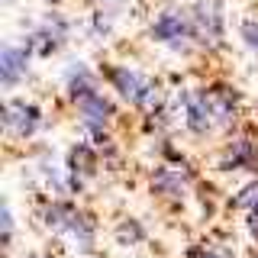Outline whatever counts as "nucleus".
<instances>
[{
    "label": "nucleus",
    "instance_id": "11",
    "mask_svg": "<svg viewBox=\"0 0 258 258\" xmlns=\"http://www.w3.org/2000/svg\"><path fill=\"white\" fill-rule=\"evenodd\" d=\"M10 236H13V220H10V210L4 207V239L10 242Z\"/></svg>",
    "mask_w": 258,
    "mask_h": 258
},
{
    "label": "nucleus",
    "instance_id": "5",
    "mask_svg": "<svg viewBox=\"0 0 258 258\" xmlns=\"http://www.w3.org/2000/svg\"><path fill=\"white\" fill-rule=\"evenodd\" d=\"M23 71H26V52L7 45L4 55H0V75H4V84H7V87L16 84V81L23 78Z\"/></svg>",
    "mask_w": 258,
    "mask_h": 258
},
{
    "label": "nucleus",
    "instance_id": "9",
    "mask_svg": "<svg viewBox=\"0 0 258 258\" xmlns=\"http://www.w3.org/2000/svg\"><path fill=\"white\" fill-rule=\"evenodd\" d=\"M236 207H242V210H255V213H258V181L248 184L242 194H236Z\"/></svg>",
    "mask_w": 258,
    "mask_h": 258
},
{
    "label": "nucleus",
    "instance_id": "3",
    "mask_svg": "<svg viewBox=\"0 0 258 258\" xmlns=\"http://www.w3.org/2000/svg\"><path fill=\"white\" fill-rule=\"evenodd\" d=\"M4 126L16 136H29V133H36V126H39V110L26 100H10L7 110H4Z\"/></svg>",
    "mask_w": 258,
    "mask_h": 258
},
{
    "label": "nucleus",
    "instance_id": "4",
    "mask_svg": "<svg viewBox=\"0 0 258 258\" xmlns=\"http://www.w3.org/2000/svg\"><path fill=\"white\" fill-rule=\"evenodd\" d=\"M187 32H190V23L181 10H165L155 20V26H152V36H155L158 42H181Z\"/></svg>",
    "mask_w": 258,
    "mask_h": 258
},
{
    "label": "nucleus",
    "instance_id": "8",
    "mask_svg": "<svg viewBox=\"0 0 258 258\" xmlns=\"http://www.w3.org/2000/svg\"><path fill=\"white\" fill-rule=\"evenodd\" d=\"M155 187H158V190H171V194H177V190H184V177L165 168V171L155 174Z\"/></svg>",
    "mask_w": 258,
    "mask_h": 258
},
{
    "label": "nucleus",
    "instance_id": "12",
    "mask_svg": "<svg viewBox=\"0 0 258 258\" xmlns=\"http://www.w3.org/2000/svg\"><path fill=\"white\" fill-rule=\"evenodd\" d=\"M200 258H216V255H213V252H204V255H200Z\"/></svg>",
    "mask_w": 258,
    "mask_h": 258
},
{
    "label": "nucleus",
    "instance_id": "1",
    "mask_svg": "<svg viewBox=\"0 0 258 258\" xmlns=\"http://www.w3.org/2000/svg\"><path fill=\"white\" fill-rule=\"evenodd\" d=\"M45 220H48V226H55V229H64V232H71V239H81V245H91L94 242V236H91V223H87V216H81V213H75L71 207H52L45 213Z\"/></svg>",
    "mask_w": 258,
    "mask_h": 258
},
{
    "label": "nucleus",
    "instance_id": "7",
    "mask_svg": "<svg viewBox=\"0 0 258 258\" xmlns=\"http://www.w3.org/2000/svg\"><path fill=\"white\" fill-rule=\"evenodd\" d=\"M229 155L232 158H226V165H232V168H239V165H252V155H255V145L252 142H236V145H232V149H229Z\"/></svg>",
    "mask_w": 258,
    "mask_h": 258
},
{
    "label": "nucleus",
    "instance_id": "6",
    "mask_svg": "<svg viewBox=\"0 0 258 258\" xmlns=\"http://www.w3.org/2000/svg\"><path fill=\"white\" fill-rule=\"evenodd\" d=\"M81 116H84V123L91 126V129H100L103 126V119L110 116V107H107V100H100V97H84L81 100Z\"/></svg>",
    "mask_w": 258,
    "mask_h": 258
},
{
    "label": "nucleus",
    "instance_id": "10",
    "mask_svg": "<svg viewBox=\"0 0 258 258\" xmlns=\"http://www.w3.org/2000/svg\"><path fill=\"white\" fill-rule=\"evenodd\" d=\"M242 39H245V42L258 52V23L255 20H245V23H242Z\"/></svg>",
    "mask_w": 258,
    "mask_h": 258
},
{
    "label": "nucleus",
    "instance_id": "2",
    "mask_svg": "<svg viewBox=\"0 0 258 258\" xmlns=\"http://www.w3.org/2000/svg\"><path fill=\"white\" fill-rule=\"evenodd\" d=\"M110 75H113V84H116V91L123 94L126 100L145 103V107H149V100H152V84H149L142 75H136V71H129V68H113Z\"/></svg>",
    "mask_w": 258,
    "mask_h": 258
}]
</instances>
